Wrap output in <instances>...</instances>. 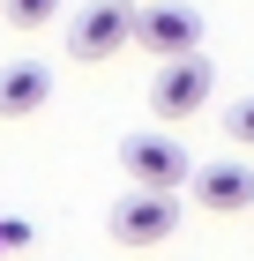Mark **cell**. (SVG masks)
<instances>
[{"mask_svg": "<svg viewBox=\"0 0 254 261\" xmlns=\"http://www.w3.org/2000/svg\"><path fill=\"white\" fill-rule=\"evenodd\" d=\"M120 172L135 187H157V194H179L195 157H187V142L165 135V127H135V135H120Z\"/></svg>", "mask_w": 254, "mask_h": 261, "instance_id": "6da1fadb", "label": "cell"}, {"mask_svg": "<svg viewBox=\"0 0 254 261\" xmlns=\"http://www.w3.org/2000/svg\"><path fill=\"white\" fill-rule=\"evenodd\" d=\"M127 45H142L157 60L202 53V8H187V0H142L135 22H127Z\"/></svg>", "mask_w": 254, "mask_h": 261, "instance_id": "7a4b0ae2", "label": "cell"}, {"mask_svg": "<svg viewBox=\"0 0 254 261\" xmlns=\"http://www.w3.org/2000/svg\"><path fill=\"white\" fill-rule=\"evenodd\" d=\"M210 97H217V67L202 60V53L165 60V67H157V82H150V105L165 112V120H195V112H210Z\"/></svg>", "mask_w": 254, "mask_h": 261, "instance_id": "3957f363", "label": "cell"}, {"mask_svg": "<svg viewBox=\"0 0 254 261\" xmlns=\"http://www.w3.org/2000/svg\"><path fill=\"white\" fill-rule=\"evenodd\" d=\"M179 231V194H157V187H127L112 201V239L120 246H165Z\"/></svg>", "mask_w": 254, "mask_h": 261, "instance_id": "277c9868", "label": "cell"}, {"mask_svg": "<svg viewBox=\"0 0 254 261\" xmlns=\"http://www.w3.org/2000/svg\"><path fill=\"white\" fill-rule=\"evenodd\" d=\"M127 22H135L127 0H90V8L67 22V53H75V60H112V53H127Z\"/></svg>", "mask_w": 254, "mask_h": 261, "instance_id": "5b68a950", "label": "cell"}, {"mask_svg": "<svg viewBox=\"0 0 254 261\" xmlns=\"http://www.w3.org/2000/svg\"><path fill=\"white\" fill-rule=\"evenodd\" d=\"M187 187H195V201L210 209V217H239V209H254V164H239V157L195 164Z\"/></svg>", "mask_w": 254, "mask_h": 261, "instance_id": "8992f818", "label": "cell"}, {"mask_svg": "<svg viewBox=\"0 0 254 261\" xmlns=\"http://www.w3.org/2000/svg\"><path fill=\"white\" fill-rule=\"evenodd\" d=\"M53 105V67L45 60H0V120H30Z\"/></svg>", "mask_w": 254, "mask_h": 261, "instance_id": "52a82bcc", "label": "cell"}, {"mask_svg": "<svg viewBox=\"0 0 254 261\" xmlns=\"http://www.w3.org/2000/svg\"><path fill=\"white\" fill-rule=\"evenodd\" d=\"M0 15H8V30H45L60 15V0H0Z\"/></svg>", "mask_w": 254, "mask_h": 261, "instance_id": "ba28073f", "label": "cell"}, {"mask_svg": "<svg viewBox=\"0 0 254 261\" xmlns=\"http://www.w3.org/2000/svg\"><path fill=\"white\" fill-rule=\"evenodd\" d=\"M217 120H224V142H239V149H254V97H239V105H224Z\"/></svg>", "mask_w": 254, "mask_h": 261, "instance_id": "9c48e42d", "label": "cell"}, {"mask_svg": "<svg viewBox=\"0 0 254 261\" xmlns=\"http://www.w3.org/2000/svg\"><path fill=\"white\" fill-rule=\"evenodd\" d=\"M127 8H142V0H127Z\"/></svg>", "mask_w": 254, "mask_h": 261, "instance_id": "30bf717a", "label": "cell"}]
</instances>
